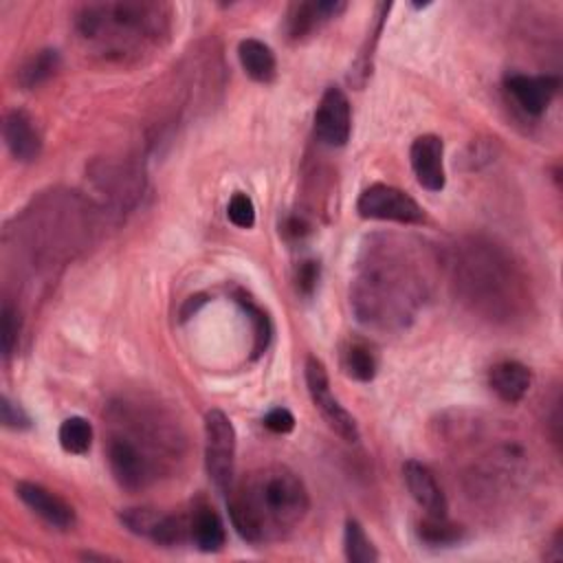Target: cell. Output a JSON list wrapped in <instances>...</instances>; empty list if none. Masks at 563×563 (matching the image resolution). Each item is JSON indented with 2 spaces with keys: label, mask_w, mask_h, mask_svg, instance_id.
I'll return each instance as SVG.
<instances>
[{
  "label": "cell",
  "mask_w": 563,
  "mask_h": 563,
  "mask_svg": "<svg viewBox=\"0 0 563 563\" xmlns=\"http://www.w3.org/2000/svg\"><path fill=\"white\" fill-rule=\"evenodd\" d=\"M427 288L424 255L394 235H376L361 251L350 301L361 323L398 330L416 317Z\"/></svg>",
  "instance_id": "cell-1"
},
{
  "label": "cell",
  "mask_w": 563,
  "mask_h": 563,
  "mask_svg": "<svg viewBox=\"0 0 563 563\" xmlns=\"http://www.w3.org/2000/svg\"><path fill=\"white\" fill-rule=\"evenodd\" d=\"M180 440L174 422L145 405L117 402L108 411V466L125 490L147 488L167 473L180 455Z\"/></svg>",
  "instance_id": "cell-2"
},
{
  "label": "cell",
  "mask_w": 563,
  "mask_h": 563,
  "mask_svg": "<svg viewBox=\"0 0 563 563\" xmlns=\"http://www.w3.org/2000/svg\"><path fill=\"white\" fill-rule=\"evenodd\" d=\"M310 497L301 477L284 464L255 468L229 488L231 523L253 545L288 537L306 519Z\"/></svg>",
  "instance_id": "cell-3"
},
{
  "label": "cell",
  "mask_w": 563,
  "mask_h": 563,
  "mask_svg": "<svg viewBox=\"0 0 563 563\" xmlns=\"http://www.w3.org/2000/svg\"><path fill=\"white\" fill-rule=\"evenodd\" d=\"M172 11L163 2H88L77 11L79 37L103 59L130 62L147 55L169 33Z\"/></svg>",
  "instance_id": "cell-4"
},
{
  "label": "cell",
  "mask_w": 563,
  "mask_h": 563,
  "mask_svg": "<svg viewBox=\"0 0 563 563\" xmlns=\"http://www.w3.org/2000/svg\"><path fill=\"white\" fill-rule=\"evenodd\" d=\"M451 275L457 295L471 310L493 321H510L526 303V277L497 244L468 238L455 244Z\"/></svg>",
  "instance_id": "cell-5"
},
{
  "label": "cell",
  "mask_w": 563,
  "mask_h": 563,
  "mask_svg": "<svg viewBox=\"0 0 563 563\" xmlns=\"http://www.w3.org/2000/svg\"><path fill=\"white\" fill-rule=\"evenodd\" d=\"M205 466L213 486L229 493L235 475V429L220 409L205 416Z\"/></svg>",
  "instance_id": "cell-6"
},
{
  "label": "cell",
  "mask_w": 563,
  "mask_h": 563,
  "mask_svg": "<svg viewBox=\"0 0 563 563\" xmlns=\"http://www.w3.org/2000/svg\"><path fill=\"white\" fill-rule=\"evenodd\" d=\"M356 211L367 220H389L400 224H420L424 220L422 207L411 196L383 183L369 185L358 196Z\"/></svg>",
  "instance_id": "cell-7"
},
{
  "label": "cell",
  "mask_w": 563,
  "mask_h": 563,
  "mask_svg": "<svg viewBox=\"0 0 563 563\" xmlns=\"http://www.w3.org/2000/svg\"><path fill=\"white\" fill-rule=\"evenodd\" d=\"M306 385H308V394L317 407V411L321 413V418L328 422V427L343 438L345 442H356L358 440V427L356 420L352 418V413L332 396L330 391V380H328V372L323 367V363L314 356H310L306 361Z\"/></svg>",
  "instance_id": "cell-8"
},
{
  "label": "cell",
  "mask_w": 563,
  "mask_h": 563,
  "mask_svg": "<svg viewBox=\"0 0 563 563\" xmlns=\"http://www.w3.org/2000/svg\"><path fill=\"white\" fill-rule=\"evenodd\" d=\"M119 521L132 534L145 537L158 545H176V543H183L185 539H191L189 517L161 512V510L147 508V506L121 510Z\"/></svg>",
  "instance_id": "cell-9"
},
{
  "label": "cell",
  "mask_w": 563,
  "mask_h": 563,
  "mask_svg": "<svg viewBox=\"0 0 563 563\" xmlns=\"http://www.w3.org/2000/svg\"><path fill=\"white\" fill-rule=\"evenodd\" d=\"M314 132L319 141L330 147H341L347 143L352 132V110L341 88L330 86L321 95V101L314 112Z\"/></svg>",
  "instance_id": "cell-10"
},
{
  "label": "cell",
  "mask_w": 563,
  "mask_h": 563,
  "mask_svg": "<svg viewBox=\"0 0 563 563\" xmlns=\"http://www.w3.org/2000/svg\"><path fill=\"white\" fill-rule=\"evenodd\" d=\"M504 86L526 114L539 117L545 112V108L554 99V95L559 90V77L510 73V75H506Z\"/></svg>",
  "instance_id": "cell-11"
},
{
  "label": "cell",
  "mask_w": 563,
  "mask_h": 563,
  "mask_svg": "<svg viewBox=\"0 0 563 563\" xmlns=\"http://www.w3.org/2000/svg\"><path fill=\"white\" fill-rule=\"evenodd\" d=\"M15 495L37 515L42 517L48 526L57 530H70L77 523L75 510L68 501H64L59 495L53 490L44 488L42 484L35 482H18Z\"/></svg>",
  "instance_id": "cell-12"
},
{
  "label": "cell",
  "mask_w": 563,
  "mask_h": 563,
  "mask_svg": "<svg viewBox=\"0 0 563 563\" xmlns=\"http://www.w3.org/2000/svg\"><path fill=\"white\" fill-rule=\"evenodd\" d=\"M444 145L442 139L435 134H422L418 136L409 147V161L411 169L416 174V180L427 191H440L444 189Z\"/></svg>",
  "instance_id": "cell-13"
},
{
  "label": "cell",
  "mask_w": 563,
  "mask_h": 563,
  "mask_svg": "<svg viewBox=\"0 0 563 563\" xmlns=\"http://www.w3.org/2000/svg\"><path fill=\"white\" fill-rule=\"evenodd\" d=\"M2 136L11 152V156L20 163H31L40 156L42 136L37 132L35 121L24 110H9L2 121Z\"/></svg>",
  "instance_id": "cell-14"
},
{
  "label": "cell",
  "mask_w": 563,
  "mask_h": 563,
  "mask_svg": "<svg viewBox=\"0 0 563 563\" xmlns=\"http://www.w3.org/2000/svg\"><path fill=\"white\" fill-rule=\"evenodd\" d=\"M402 477H405L407 490L429 517H446V510H449L446 497L438 486L435 475L429 471V466H424L418 460H407L402 464Z\"/></svg>",
  "instance_id": "cell-15"
},
{
  "label": "cell",
  "mask_w": 563,
  "mask_h": 563,
  "mask_svg": "<svg viewBox=\"0 0 563 563\" xmlns=\"http://www.w3.org/2000/svg\"><path fill=\"white\" fill-rule=\"evenodd\" d=\"M345 9L341 0H310L292 2L286 13V33L290 40H301L319 29L330 18H336Z\"/></svg>",
  "instance_id": "cell-16"
},
{
  "label": "cell",
  "mask_w": 563,
  "mask_h": 563,
  "mask_svg": "<svg viewBox=\"0 0 563 563\" xmlns=\"http://www.w3.org/2000/svg\"><path fill=\"white\" fill-rule=\"evenodd\" d=\"M99 187L103 189V194L108 196L110 202L125 207L130 202L136 200V196L141 194L143 187V176L136 167L128 165V163H103L101 172L95 176Z\"/></svg>",
  "instance_id": "cell-17"
},
{
  "label": "cell",
  "mask_w": 563,
  "mask_h": 563,
  "mask_svg": "<svg viewBox=\"0 0 563 563\" xmlns=\"http://www.w3.org/2000/svg\"><path fill=\"white\" fill-rule=\"evenodd\" d=\"M488 383L499 400L515 405L528 394L532 385V372L519 361H499L490 367Z\"/></svg>",
  "instance_id": "cell-18"
},
{
  "label": "cell",
  "mask_w": 563,
  "mask_h": 563,
  "mask_svg": "<svg viewBox=\"0 0 563 563\" xmlns=\"http://www.w3.org/2000/svg\"><path fill=\"white\" fill-rule=\"evenodd\" d=\"M189 530L194 543L202 552H216L224 545L227 532L220 515L209 504H196L189 515Z\"/></svg>",
  "instance_id": "cell-19"
},
{
  "label": "cell",
  "mask_w": 563,
  "mask_h": 563,
  "mask_svg": "<svg viewBox=\"0 0 563 563\" xmlns=\"http://www.w3.org/2000/svg\"><path fill=\"white\" fill-rule=\"evenodd\" d=\"M238 57L240 64L244 68V73L260 84H268L275 79L277 73V62H275V53L271 51L268 44L246 37L240 42L238 46Z\"/></svg>",
  "instance_id": "cell-20"
},
{
  "label": "cell",
  "mask_w": 563,
  "mask_h": 563,
  "mask_svg": "<svg viewBox=\"0 0 563 563\" xmlns=\"http://www.w3.org/2000/svg\"><path fill=\"white\" fill-rule=\"evenodd\" d=\"M59 70V53L55 48H44L31 55L18 68V84L22 88H37L40 84L48 81Z\"/></svg>",
  "instance_id": "cell-21"
},
{
  "label": "cell",
  "mask_w": 563,
  "mask_h": 563,
  "mask_svg": "<svg viewBox=\"0 0 563 563\" xmlns=\"http://www.w3.org/2000/svg\"><path fill=\"white\" fill-rule=\"evenodd\" d=\"M343 367L347 372V376L367 383L376 376L378 369V358L376 352L372 350V345L367 341H350L343 350Z\"/></svg>",
  "instance_id": "cell-22"
},
{
  "label": "cell",
  "mask_w": 563,
  "mask_h": 563,
  "mask_svg": "<svg viewBox=\"0 0 563 563\" xmlns=\"http://www.w3.org/2000/svg\"><path fill=\"white\" fill-rule=\"evenodd\" d=\"M343 550H345V559L352 561V563H374V561H378V552H376L374 543L369 541V537L365 534L363 526L356 519L345 521Z\"/></svg>",
  "instance_id": "cell-23"
},
{
  "label": "cell",
  "mask_w": 563,
  "mask_h": 563,
  "mask_svg": "<svg viewBox=\"0 0 563 563\" xmlns=\"http://www.w3.org/2000/svg\"><path fill=\"white\" fill-rule=\"evenodd\" d=\"M59 444L66 453L84 455L92 444V427L81 416H70L59 424Z\"/></svg>",
  "instance_id": "cell-24"
},
{
  "label": "cell",
  "mask_w": 563,
  "mask_h": 563,
  "mask_svg": "<svg viewBox=\"0 0 563 563\" xmlns=\"http://www.w3.org/2000/svg\"><path fill=\"white\" fill-rule=\"evenodd\" d=\"M235 301L240 303V308L246 312V317L251 319L253 323V336H255V345H253V356H260L268 343H271V336H273V323L268 319V314L242 290L235 292Z\"/></svg>",
  "instance_id": "cell-25"
},
{
  "label": "cell",
  "mask_w": 563,
  "mask_h": 563,
  "mask_svg": "<svg viewBox=\"0 0 563 563\" xmlns=\"http://www.w3.org/2000/svg\"><path fill=\"white\" fill-rule=\"evenodd\" d=\"M420 539L431 545H451L462 539V528L455 523H449L446 517H429L418 528Z\"/></svg>",
  "instance_id": "cell-26"
},
{
  "label": "cell",
  "mask_w": 563,
  "mask_h": 563,
  "mask_svg": "<svg viewBox=\"0 0 563 563\" xmlns=\"http://www.w3.org/2000/svg\"><path fill=\"white\" fill-rule=\"evenodd\" d=\"M20 336V314L18 308H13L9 301L0 308V343H2V356L9 358L15 350Z\"/></svg>",
  "instance_id": "cell-27"
},
{
  "label": "cell",
  "mask_w": 563,
  "mask_h": 563,
  "mask_svg": "<svg viewBox=\"0 0 563 563\" xmlns=\"http://www.w3.org/2000/svg\"><path fill=\"white\" fill-rule=\"evenodd\" d=\"M227 216L229 220L240 227V229H251L255 224V205L253 200L242 194V191H235L229 200V207H227Z\"/></svg>",
  "instance_id": "cell-28"
},
{
  "label": "cell",
  "mask_w": 563,
  "mask_h": 563,
  "mask_svg": "<svg viewBox=\"0 0 563 563\" xmlns=\"http://www.w3.org/2000/svg\"><path fill=\"white\" fill-rule=\"evenodd\" d=\"M0 418H2V424L7 429L22 431V429L31 427L29 413L18 402H13L7 394H2V398H0Z\"/></svg>",
  "instance_id": "cell-29"
},
{
  "label": "cell",
  "mask_w": 563,
  "mask_h": 563,
  "mask_svg": "<svg viewBox=\"0 0 563 563\" xmlns=\"http://www.w3.org/2000/svg\"><path fill=\"white\" fill-rule=\"evenodd\" d=\"M264 427L273 433H290L295 429V416L286 407H275L264 416Z\"/></svg>",
  "instance_id": "cell-30"
},
{
  "label": "cell",
  "mask_w": 563,
  "mask_h": 563,
  "mask_svg": "<svg viewBox=\"0 0 563 563\" xmlns=\"http://www.w3.org/2000/svg\"><path fill=\"white\" fill-rule=\"evenodd\" d=\"M297 288L299 292L303 295H312V290L317 288V282H319V262L314 260H306L299 264L297 268Z\"/></svg>",
  "instance_id": "cell-31"
},
{
  "label": "cell",
  "mask_w": 563,
  "mask_h": 563,
  "mask_svg": "<svg viewBox=\"0 0 563 563\" xmlns=\"http://www.w3.org/2000/svg\"><path fill=\"white\" fill-rule=\"evenodd\" d=\"M282 231L290 240H301L310 231V224L303 218H299V216H290V218H286Z\"/></svg>",
  "instance_id": "cell-32"
}]
</instances>
